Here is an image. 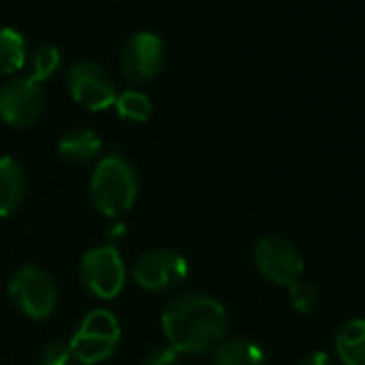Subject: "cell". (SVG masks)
<instances>
[{
	"mask_svg": "<svg viewBox=\"0 0 365 365\" xmlns=\"http://www.w3.org/2000/svg\"><path fill=\"white\" fill-rule=\"evenodd\" d=\"M163 333L180 354H200L217 348L226 335V309L205 294H182L172 299L161 316Z\"/></svg>",
	"mask_w": 365,
	"mask_h": 365,
	"instance_id": "1",
	"label": "cell"
},
{
	"mask_svg": "<svg viewBox=\"0 0 365 365\" xmlns=\"http://www.w3.org/2000/svg\"><path fill=\"white\" fill-rule=\"evenodd\" d=\"M140 180L135 168L120 155L103 157L91 180L93 205L106 217H118L131 209L138 198Z\"/></svg>",
	"mask_w": 365,
	"mask_h": 365,
	"instance_id": "2",
	"label": "cell"
},
{
	"mask_svg": "<svg viewBox=\"0 0 365 365\" xmlns=\"http://www.w3.org/2000/svg\"><path fill=\"white\" fill-rule=\"evenodd\" d=\"M120 339L118 320L108 309H95L84 316L69 348L82 365H95L106 361Z\"/></svg>",
	"mask_w": 365,
	"mask_h": 365,
	"instance_id": "3",
	"label": "cell"
},
{
	"mask_svg": "<svg viewBox=\"0 0 365 365\" xmlns=\"http://www.w3.org/2000/svg\"><path fill=\"white\" fill-rule=\"evenodd\" d=\"M9 294L16 305L35 320L48 318L58 301V288L54 279L43 269L33 264L14 273L9 282Z\"/></svg>",
	"mask_w": 365,
	"mask_h": 365,
	"instance_id": "4",
	"label": "cell"
},
{
	"mask_svg": "<svg viewBox=\"0 0 365 365\" xmlns=\"http://www.w3.org/2000/svg\"><path fill=\"white\" fill-rule=\"evenodd\" d=\"M254 262L260 275L277 286H290L292 282L301 279L303 273V256L284 237L271 235L256 243Z\"/></svg>",
	"mask_w": 365,
	"mask_h": 365,
	"instance_id": "5",
	"label": "cell"
},
{
	"mask_svg": "<svg viewBox=\"0 0 365 365\" xmlns=\"http://www.w3.org/2000/svg\"><path fill=\"white\" fill-rule=\"evenodd\" d=\"M80 277L99 299H114L125 286V262L118 250L101 245L86 252L80 264Z\"/></svg>",
	"mask_w": 365,
	"mask_h": 365,
	"instance_id": "6",
	"label": "cell"
},
{
	"mask_svg": "<svg viewBox=\"0 0 365 365\" xmlns=\"http://www.w3.org/2000/svg\"><path fill=\"white\" fill-rule=\"evenodd\" d=\"M46 106L41 84L31 78H14L0 88V118L11 127L33 125Z\"/></svg>",
	"mask_w": 365,
	"mask_h": 365,
	"instance_id": "7",
	"label": "cell"
},
{
	"mask_svg": "<svg viewBox=\"0 0 365 365\" xmlns=\"http://www.w3.org/2000/svg\"><path fill=\"white\" fill-rule=\"evenodd\" d=\"M190 273L185 256L174 250H150L142 254L133 267L138 286L146 290H170Z\"/></svg>",
	"mask_w": 365,
	"mask_h": 365,
	"instance_id": "8",
	"label": "cell"
},
{
	"mask_svg": "<svg viewBox=\"0 0 365 365\" xmlns=\"http://www.w3.org/2000/svg\"><path fill=\"white\" fill-rule=\"evenodd\" d=\"M71 97L86 110H106L116 101V86L110 73L91 61H80L69 69Z\"/></svg>",
	"mask_w": 365,
	"mask_h": 365,
	"instance_id": "9",
	"label": "cell"
},
{
	"mask_svg": "<svg viewBox=\"0 0 365 365\" xmlns=\"http://www.w3.org/2000/svg\"><path fill=\"white\" fill-rule=\"evenodd\" d=\"M165 61L163 41L153 33H138L129 37L120 52V71L131 82H148L153 80Z\"/></svg>",
	"mask_w": 365,
	"mask_h": 365,
	"instance_id": "10",
	"label": "cell"
},
{
	"mask_svg": "<svg viewBox=\"0 0 365 365\" xmlns=\"http://www.w3.org/2000/svg\"><path fill=\"white\" fill-rule=\"evenodd\" d=\"M26 194V176L22 165L9 157L0 155V217L14 215Z\"/></svg>",
	"mask_w": 365,
	"mask_h": 365,
	"instance_id": "11",
	"label": "cell"
},
{
	"mask_svg": "<svg viewBox=\"0 0 365 365\" xmlns=\"http://www.w3.org/2000/svg\"><path fill=\"white\" fill-rule=\"evenodd\" d=\"M58 153L73 163H91L101 153V138L93 129H73L58 142Z\"/></svg>",
	"mask_w": 365,
	"mask_h": 365,
	"instance_id": "12",
	"label": "cell"
},
{
	"mask_svg": "<svg viewBox=\"0 0 365 365\" xmlns=\"http://www.w3.org/2000/svg\"><path fill=\"white\" fill-rule=\"evenodd\" d=\"M335 348L344 365H365V320H348L335 337Z\"/></svg>",
	"mask_w": 365,
	"mask_h": 365,
	"instance_id": "13",
	"label": "cell"
},
{
	"mask_svg": "<svg viewBox=\"0 0 365 365\" xmlns=\"http://www.w3.org/2000/svg\"><path fill=\"white\" fill-rule=\"evenodd\" d=\"M213 365H264V352L256 341L228 339L215 348Z\"/></svg>",
	"mask_w": 365,
	"mask_h": 365,
	"instance_id": "14",
	"label": "cell"
},
{
	"mask_svg": "<svg viewBox=\"0 0 365 365\" xmlns=\"http://www.w3.org/2000/svg\"><path fill=\"white\" fill-rule=\"evenodd\" d=\"M26 65V41L14 29H0V76L20 71Z\"/></svg>",
	"mask_w": 365,
	"mask_h": 365,
	"instance_id": "15",
	"label": "cell"
},
{
	"mask_svg": "<svg viewBox=\"0 0 365 365\" xmlns=\"http://www.w3.org/2000/svg\"><path fill=\"white\" fill-rule=\"evenodd\" d=\"M116 112L120 118L125 120H133V123H144L148 120L150 112H153V103L150 99L140 93V91H125L120 95H116Z\"/></svg>",
	"mask_w": 365,
	"mask_h": 365,
	"instance_id": "16",
	"label": "cell"
},
{
	"mask_svg": "<svg viewBox=\"0 0 365 365\" xmlns=\"http://www.w3.org/2000/svg\"><path fill=\"white\" fill-rule=\"evenodd\" d=\"M58 65H61V50L56 46L48 43V46L39 48L33 54V58H31V76L29 78L33 82L41 84L43 80H48L58 69Z\"/></svg>",
	"mask_w": 365,
	"mask_h": 365,
	"instance_id": "17",
	"label": "cell"
},
{
	"mask_svg": "<svg viewBox=\"0 0 365 365\" xmlns=\"http://www.w3.org/2000/svg\"><path fill=\"white\" fill-rule=\"evenodd\" d=\"M288 294H290V303L297 312L301 314H312L318 305H320V292L318 288L307 282V279H297L288 286Z\"/></svg>",
	"mask_w": 365,
	"mask_h": 365,
	"instance_id": "18",
	"label": "cell"
},
{
	"mask_svg": "<svg viewBox=\"0 0 365 365\" xmlns=\"http://www.w3.org/2000/svg\"><path fill=\"white\" fill-rule=\"evenodd\" d=\"M41 365H82V363L76 359V354L71 352L69 346H65V344H50L43 350Z\"/></svg>",
	"mask_w": 365,
	"mask_h": 365,
	"instance_id": "19",
	"label": "cell"
},
{
	"mask_svg": "<svg viewBox=\"0 0 365 365\" xmlns=\"http://www.w3.org/2000/svg\"><path fill=\"white\" fill-rule=\"evenodd\" d=\"M178 361H180V352L168 344V346L153 348L144 359V365H178Z\"/></svg>",
	"mask_w": 365,
	"mask_h": 365,
	"instance_id": "20",
	"label": "cell"
},
{
	"mask_svg": "<svg viewBox=\"0 0 365 365\" xmlns=\"http://www.w3.org/2000/svg\"><path fill=\"white\" fill-rule=\"evenodd\" d=\"M299 365H333V361L327 352H309Z\"/></svg>",
	"mask_w": 365,
	"mask_h": 365,
	"instance_id": "21",
	"label": "cell"
}]
</instances>
